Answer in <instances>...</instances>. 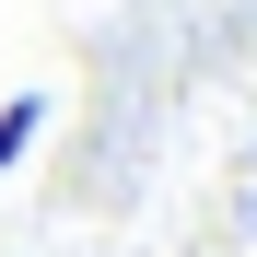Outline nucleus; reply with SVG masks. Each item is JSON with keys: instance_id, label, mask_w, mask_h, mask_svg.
<instances>
[{"instance_id": "obj_1", "label": "nucleus", "mask_w": 257, "mask_h": 257, "mask_svg": "<svg viewBox=\"0 0 257 257\" xmlns=\"http://www.w3.org/2000/svg\"><path fill=\"white\" fill-rule=\"evenodd\" d=\"M35 128H47V94H12V105H0V187L24 176V152H35Z\"/></svg>"}]
</instances>
